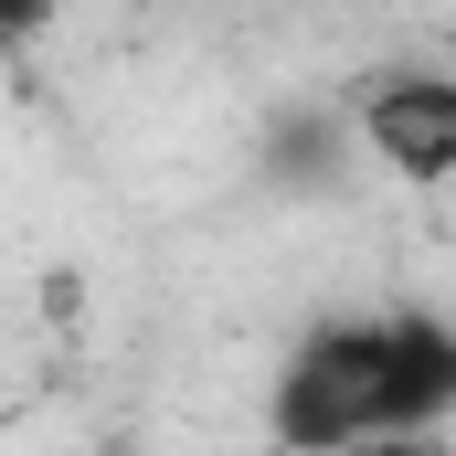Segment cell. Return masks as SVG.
Returning <instances> with one entry per match:
<instances>
[{"label": "cell", "mask_w": 456, "mask_h": 456, "mask_svg": "<svg viewBox=\"0 0 456 456\" xmlns=\"http://www.w3.org/2000/svg\"><path fill=\"white\" fill-rule=\"evenodd\" d=\"M456 403V330L425 308H382V319H319L287 350L276 382V436L287 446H393L446 425Z\"/></svg>", "instance_id": "1"}, {"label": "cell", "mask_w": 456, "mask_h": 456, "mask_svg": "<svg viewBox=\"0 0 456 456\" xmlns=\"http://www.w3.org/2000/svg\"><path fill=\"white\" fill-rule=\"evenodd\" d=\"M361 138H371V159H382L393 181H414V191L456 181V86L446 75H382V86L361 96Z\"/></svg>", "instance_id": "2"}, {"label": "cell", "mask_w": 456, "mask_h": 456, "mask_svg": "<svg viewBox=\"0 0 456 456\" xmlns=\"http://www.w3.org/2000/svg\"><path fill=\"white\" fill-rule=\"evenodd\" d=\"M308 11H330V0H308Z\"/></svg>", "instance_id": "3"}]
</instances>
